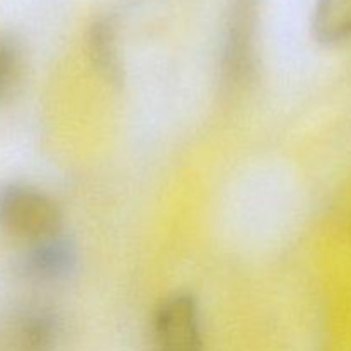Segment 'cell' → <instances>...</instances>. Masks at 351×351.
I'll return each mask as SVG.
<instances>
[{
  "label": "cell",
  "mask_w": 351,
  "mask_h": 351,
  "mask_svg": "<svg viewBox=\"0 0 351 351\" xmlns=\"http://www.w3.org/2000/svg\"><path fill=\"white\" fill-rule=\"evenodd\" d=\"M261 0H228L221 45V84L237 93L252 84L259 69L257 31Z\"/></svg>",
  "instance_id": "6da1fadb"
},
{
  "label": "cell",
  "mask_w": 351,
  "mask_h": 351,
  "mask_svg": "<svg viewBox=\"0 0 351 351\" xmlns=\"http://www.w3.org/2000/svg\"><path fill=\"white\" fill-rule=\"evenodd\" d=\"M64 216L57 202L38 187L9 182L0 187V230L27 243L62 233Z\"/></svg>",
  "instance_id": "7a4b0ae2"
},
{
  "label": "cell",
  "mask_w": 351,
  "mask_h": 351,
  "mask_svg": "<svg viewBox=\"0 0 351 351\" xmlns=\"http://www.w3.org/2000/svg\"><path fill=\"white\" fill-rule=\"evenodd\" d=\"M153 351H202L197 300L187 291L168 295L153 317Z\"/></svg>",
  "instance_id": "3957f363"
},
{
  "label": "cell",
  "mask_w": 351,
  "mask_h": 351,
  "mask_svg": "<svg viewBox=\"0 0 351 351\" xmlns=\"http://www.w3.org/2000/svg\"><path fill=\"white\" fill-rule=\"evenodd\" d=\"M77 264V250L71 239L58 233L50 239L27 243L16 259L21 278L34 283H57L71 276Z\"/></svg>",
  "instance_id": "277c9868"
},
{
  "label": "cell",
  "mask_w": 351,
  "mask_h": 351,
  "mask_svg": "<svg viewBox=\"0 0 351 351\" xmlns=\"http://www.w3.org/2000/svg\"><path fill=\"white\" fill-rule=\"evenodd\" d=\"M60 336V319L45 305H29L16 312L10 338L21 351H51Z\"/></svg>",
  "instance_id": "5b68a950"
},
{
  "label": "cell",
  "mask_w": 351,
  "mask_h": 351,
  "mask_svg": "<svg viewBox=\"0 0 351 351\" xmlns=\"http://www.w3.org/2000/svg\"><path fill=\"white\" fill-rule=\"evenodd\" d=\"M88 53L93 67L112 86L123 82V65L119 50V24L113 16H98L88 29Z\"/></svg>",
  "instance_id": "8992f818"
},
{
  "label": "cell",
  "mask_w": 351,
  "mask_h": 351,
  "mask_svg": "<svg viewBox=\"0 0 351 351\" xmlns=\"http://www.w3.org/2000/svg\"><path fill=\"white\" fill-rule=\"evenodd\" d=\"M312 34L322 45L351 40V0H317L312 16Z\"/></svg>",
  "instance_id": "52a82bcc"
},
{
  "label": "cell",
  "mask_w": 351,
  "mask_h": 351,
  "mask_svg": "<svg viewBox=\"0 0 351 351\" xmlns=\"http://www.w3.org/2000/svg\"><path fill=\"white\" fill-rule=\"evenodd\" d=\"M23 69V47L14 34L0 31V103L16 89Z\"/></svg>",
  "instance_id": "ba28073f"
}]
</instances>
